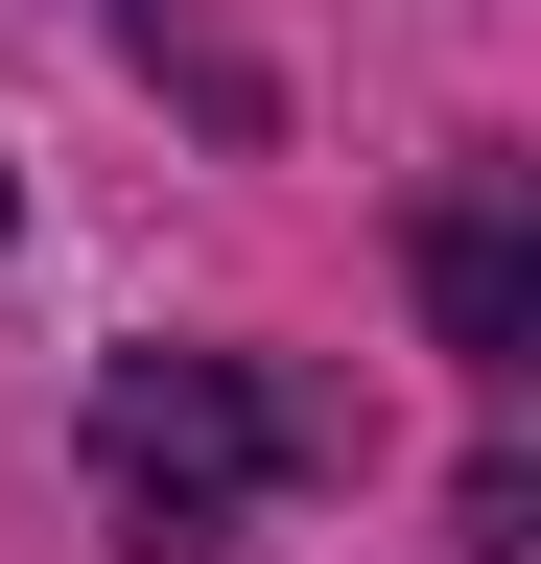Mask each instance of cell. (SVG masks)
<instances>
[{
    "instance_id": "obj_1",
    "label": "cell",
    "mask_w": 541,
    "mask_h": 564,
    "mask_svg": "<svg viewBox=\"0 0 541 564\" xmlns=\"http://www.w3.org/2000/svg\"><path fill=\"white\" fill-rule=\"evenodd\" d=\"M306 470H329V423L259 377V352H118L95 377V494H118L142 564H236L259 494H306Z\"/></svg>"
},
{
    "instance_id": "obj_2",
    "label": "cell",
    "mask_w": 541,
    "mask_h": 564,
    "mask_svg": "<svg viewBox=\"0 0 541 564\" xmlns=\"http://www.w3.org/2000/svg\"><path fill=\"white\" fill-rule=\"evenodd\" d=\"M424 306H447L470 377H518V352H541V236H518V188H447V212H424Z\"/></svg>"
}]
</instances>
